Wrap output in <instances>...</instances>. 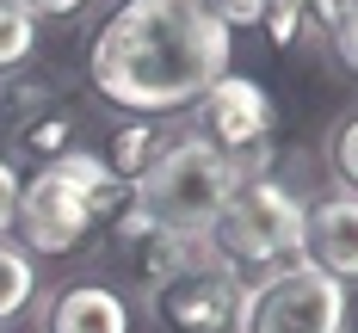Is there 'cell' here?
Segmentation results:
<instances>
[{
  "label": "cell",
  "instance_id": "cell-17",
  "mask_svg": "<svg viewBox=\"0 0 358 333\" xmlns=\"http://www.w3.org/2000/svg\"><path fill=\"white\" fill-rule=\"evenodd\" d=\"M327 50H334V62H340L346 74H358V0L340 13V25L327 31Z\"/></svg>",
  "mask_w": 358,
  "mask_h": 333
},
{
  "label": "cell",
  "instance_id": "cell-15",
  "mask_svg": "<svg viewBox=\"0 0 358 333\" xmlns=\"http://www.w3.org/2000/svg\"><path fill=\"white\" fill-rule=\"evenodd\" d=\"M37 50V19L19 0H0V74H19Z\"/></svg>",
  "mask_w": 358,
  "mask_h": 333
},
{
  "label": "cell",
  "instance_id": "cell-20",
  "mask_svg": "<svg viewBox=\"0 0 358 333\" xmlns=\"http://www.w3.org/2000/svg\"><path fill=\"white\" fill-rule=\"evenodd\" d=\"M31 19H43V13H80V6H93V0H19Z\"/></svg>",
  "mask_w": 358,
  "mask_h": 333
},
{
  "label": "cell",
  "instance_id": "cell-9",
  "mask_svg": "<svg viewBox=\"0 0 358 333\" xmlns=\"http://www.w3.org/2000/svg\"><path fill=\"white\" fill-rule=\"evenodd\" d=\"M37 327L43 333H130V302L99 278H74V284H56L43 296Z\"/></svg>",
  "mask_w": 358,
  "mask_h": 333
},
{
  "label": "cell",
  "instance_id": "cell-4",
  "mask_svg": "<svg viewBox=\"0 0 358 333\" xmlns=\"http://www.w3.org/2000/svg\"><path fill=\"white\" fill-rule=\"evenodd\" d=\"M346 309L352 302L340 278H327L309 259H290L241 290L235 333H346Z\"/></svg>",
  "mask_w": 358,
  "mask_h": 333
},
{
  "label": "cell",
  "instance_id": "cell-11",
  "mask_svg": "<svg viewBox=\"0 0 358 333\" xmlns=\"http://www.w3.org/2000/svg\"><path fill=\"white\" fill-rule=\"evenodd\" d=\"M74 130H80V111L56 93V99H50V105H43L25 130L13 136V148H19L25 161H37V167H50V161H62V154L74 148Z\"/></svg>",
  "mask_w": 358,
  "mask_h": 333
},
{
  "label": "cell",
  "instance_id": "cell-21",
  "mask_svg": "<svg viewBox=\"0 0 358 333\" xmlns=\"http://www.w3.org/2000/svg\"><path fill=\"white\" fill-rule=\"evenodd\" d=\"M0 333H6V327H0Z\"/></svg>",
  "mask_w": 358,
  "mask_h": 333
},
{
  "label": "cell",
  "instance_id": "cell-18",
  "mask_svg": "<svg viewBox=\"0 0 358 333\" xmlns=\"http://www.w3.org/2000/svg\"><path fill=\"white\" fill-rule=\"evenodd\" d=\"M266 6H272V0H210V13L229 25V31H248V25H259V19H266Z\"/></svg>",
  "mask_w": 358,
  "mask_h": 333
},
{
  "label": "cell",
  "instance_id": "cell-7",
  "mask_svg": "<svg viewBox=\"0 0 358 333\" xmlns=\"http://www.w3.org/2000/svg\"><path fill=\"white\" fill-rule=\"evenodd\" d=\"M13 222H19L25 253H74V247H87L93 228H99L93 204H87L56 167H37L31 179L19 185V210H13Z\"/></svg>",
  "mask_w": 358,
  "mask_h": 333
},
{
  "label": "cell",
  "instance_id": "cell-6",
  "mask_svg": "<svg viewBox=\"0 0 358 333\" xmlns=\"http://www.w3.org/2000/svg\"><path fill=\"white\" fill-rule=\"evenodd\" d=\"M241 278L229 265H198L167 284H148V321L161 333H235L241 321Z\"/></svg>",
  "mask_w": 358,
  "mask_h": 333
},
{
  "label": "cell",
  "instance_id": "cell-5",
  "mask_svg": "<svg viewBox=\"0 0 358 333\" xmlns=\"http://www.w3.org/2000/svg\"><path fill=\"white\" fill-rule=\"evenodd\" d=\"M192 136L216 154H229L235 167H248L253 154L272 148V99L248 74H222L210 93L192 105Z\"/></svg>",
  "mask_w": 358,
  "mask_h": 333
},
{
  "label": "cell",
  "instance_id": "cell-2",
  "mask_svg": "<svg viewBox=\"0 0 358 333\" xmlns=\"http://www.w3.org/2000/svg\"><path fill=\"white\" fill-rule=\"evenodd\" d=\"M204 241L216 265H229L235 278H266L290 259H303V198L285 191L272 173H248L210 216Z\"/></svg>",
  "mask_w": 358,
  "mask_h": 333
},
{
  "label": "cell",
  "instance_id": "cell-19",
  "mask_svg": "<svg viewBox=\"0 0 358 333\" xmlns=\"http://www.w3.org/2000/svg\"><path fill=\"white\" fill-rule=\"evenodd\" d=\"M13 210H19V167L0 154V235L13 228Z\"/></svg>",
  "mask_w": 358,
  "mask_h": 333
},
{
  "label": "cell",
  "instance_id": "cell-14",
  "mask_svg": "<svg viewBox=\"0 0 358 333\" xmlns=\"http://www.w3.org/2000/svg\"><path fill=\"white\" fill-rule=\"evenodd\" d=\"M37 296V265L25 247H6L0 241V321H13V315H25Z\"/></svg>",
  "mask_w": 358,
  "mask_h": 333
},
{
  "label": "cell",
  "instance_id": "cell-13",
  "mask_svg": "<svg viewBox=\"0 0 358 333\" xmlns=\"http://www.w3.org/2000/svg\"><path fill=\"white\" fill-rule=\"evenodd\" d=\"M50 99H56L50 80H37V74H0V142H13Z\"/></svg>",
  "mask_w": 358,
  "mask_h": 333
},
{
  "label": "cell",
  "instance_id": "cell-12",
  "mask_svg": "<svg viewBox=\"0 0 358 333\" xmlns=\"http://www.w3.org/2000/svg\"><path fill=\"white\" fill-rule=\"evenodd\" d=\"M167 142H173V136H167V124H161V117H124V124L111 130L106 161L124 173V179H136V173H143V167H148Z\"/></svg>",
  "mask_w": 358,
  "mask_h": 333
},
{
  "label": "cell",
  "instance_id": "cell-8",
  "mask_svg": "<svg viewBox=\"0 0 358 333\" xmlns=\"http://www.w3.org/2000/svg\"><path fill=\"white\" fill-rule=\"evenodd\" d=\"M303 259L322 265L327 278H358V198L352 191H334L303 204Z\"/></svg>",
  "mask_w": 358,
  "mask_h": 333
},
{
  "label": "cell",
  "instance_id": "cell-3",
  "mask_svg": "<svg viewBox=\"0 0 358 333\" xmlns=\"http://www.w3.org/2000/svg\"><path fill=\"white\" fill-rule=\"evenodd\" d=\"M248 173L253 167H235L229 154L204 148L185 130V136H173V142L136 173V204H143V216L161 222V228H192V235H204L210 216L229 204V191L248 179Z\"/></svg>",
  "mask_w": 358,
  "mask_h": 333
},
{
  "label": "cell",
  "instance_id": "cell-16",
  "mask_svg": "<svg viewBox=\"0 0 358 333\" xmlns=\"http://www.w3.org/2000/svg\"><path fill=\"white\" fill-rule=\"evenodd\" d=\"M327 167H334V179L358 198V111H346V117L327 130Z\"/></svg>",
  "mask_w": 358,
  "mask_h": 333
},
{
  "label": "cell",
  "instance_id": "cell-10",
  "mask_svg": "<svg viewBox=\"0 0 358 333\" xmlns=\"http://www.w3.org/2000/svg\"><path fill=\"white\" fill-rule=\"evenodd\" d=\"M124 259H130V272H136L143 284H167V278H179V272L216 265V253H210L204 235H192V228H161V222L136 228V235L124 241Z\"/></svg>",
  "mask_w": 358,
  "mask_h": 333
},
{
  "label": "cell",
  "instance_id": "cell-1",
  "mask_svg": "<svg viewBox=\"0 0 358 333\" xmlns=\"http://www.w3.org/2000/svg\"><path fill=\"white\" fill-rule=\"evenodd\" d=\"M235 31L210 0H124L87 50V80L106 105L130 117L192 111L229 74Z\"/></svg>",
  "mask_w": 358,
  "mask_h": 333
}]
</instances>
